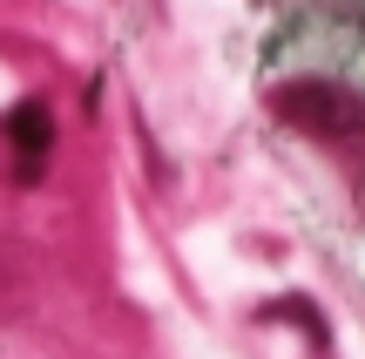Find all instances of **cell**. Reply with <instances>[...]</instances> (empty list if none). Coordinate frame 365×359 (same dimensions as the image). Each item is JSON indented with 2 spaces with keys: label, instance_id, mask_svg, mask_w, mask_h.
<instances>
[{
  "label": "cell",
  "instance_id": "7a4b0ae2",
  "mask_svg": "<svg viewBox=\"0 0 365 359\" xmlns=\"http://www.w3.org/2000/svg\"><path fill=\"white\" fill-rule=\"evenodd\" d=\"M48 156H54V116H48V102H14L7 116H0V176L34 183V176L48 170Z\"/></svg>",
  "mask_w": 365,
  "mask_h": 359
},
{
  "label": "cell",
  "instance_id": "6da1fadb",
  "mask_svg": "<svg viewBox=\"0 0 365 359\" xmlns=\"http://www.w3.org/2000/svg\"><path fill=\"white\" fill-rule=\"evenodd\" d=\"M277 116L291 129H304L312 143H331V149H359L365 143V102L339 81H284L277 89Z\"/></svg>",
  "mask_w": 365,
  "mask_h": 359
}]
</instances>
